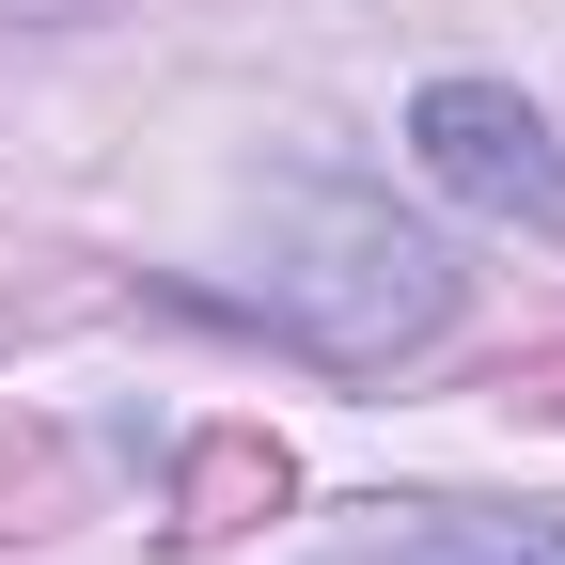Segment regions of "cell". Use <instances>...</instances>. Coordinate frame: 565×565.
Masks as SVG:
<instances>
[{
    "label": "cell",
    "instance_id": "obj_1",
    "mask_svg": "<svg viewBox=\"0 0 565 565\" xmlns=\"http://www.w3.org/2000/svg\"><path fill=\"white\" fill-rule=\"evenodd\" d=\"M267 330H299L315 362H345V377H377V362H408V345H440L456 330V252L424 236V221H393L377 189H299L267 221Z\"/></svg>",
    "mask_w": 565,
    "mask_h": 565
},
{
    "label": "cell",
    "instance_id": "obj_2",
    "mask_svg": "<svg viewBox=\"0 0 565 565\" xmlns=\"http://www.w3.org/2000/svg\"><path fill=\"white\" fill-rule=\"evenodd\" d=\"M408 158L440 173L456 204H487V221H519V236L565 252V126L519 79H424L408 95Z\"/></svg>",
    "mask_w": 565,
    "mask_h": 565
},
{
    "label": "cell",
    "instance_id": "obj_3",
    "mask_svg": "<svg viewBox=\"0 0 565 565\" xmlns=\"http://www.w3.org/2000/svg\"><path fill=\"white\" fill-rule=\"evenodd\" d=\"M315 565H565V519H487V503H393Z\"/></svg>",
    "mask_w": 565,
    "mask_h": 565
}]
</instances>
